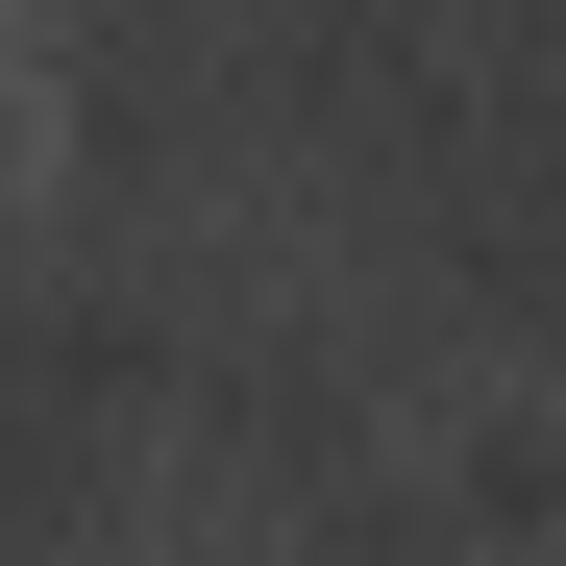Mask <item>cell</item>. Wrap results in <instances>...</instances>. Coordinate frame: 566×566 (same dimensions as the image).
Returning a JSON list of instances; mask_svg holds the SVG:
<instances>
[]
</instances>
